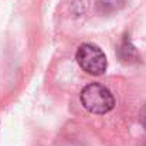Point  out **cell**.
Masks as SVG:
<instances>
[{"label":"cell","instance_id":"1","mask_svg":"<svg viewBox=\"0 0 146 146\" xmlns=\"http://www.w3.org/2000/svg\"><path fill=\"white\" fill-rule=\"evenodd\" d=\"M80 99H81L82 106L88 112L97 113V115L108 113L115 106V98L112 95V92L106 87L97 82L87 85L81 91Z\"/></svg>","mask_w":146,"mask_h":146},{"label":"cell","instance_id":"2","mask_svg":"<svg viewBox=\"0 0 146 146\" xmlns=\"http://www.w3.org/2000/svg\"><path fill=\"white\" fill-rule=\"evenodd\" d=\"M78 65L90 75H102L106 71L108 61L104 51L94 44L80 46L75 54Z\"/></svg>","mask_w":146,"mask_h":146},{"label":"cell","instance_id":"3","mask_svg":"<svg viewBox=\"0 0 146 146\" xmlns=\"http://www.w3.org/2000/svg\"><path fill=\"white\" fill-rule=\"evenodd\" d=\"M116 51H118L119 60L125 64H135V62H139L141 60V55L138 50L135 48V46L132 44V41L129 40V36H123Z\"/></svg>","mask_w":146,"mask_h":146},{"label":"cell","instance_id":"4","mask_svg":"<svg viewBox=\"0 0 146 146\" xmlns=\"http://www.w3.org/2000/svg\"><path fill=\"white\" fill-rule=\"evenodd\" d=\"M125 6V0H97V10L102 14H112Z\"/></svg>","mask_w":146,"mask_h":146},{"label":"cell","instance_id":"5","mask_svg":"<svg viewBox=\"0 0 146 146\" xmlns=\"http://www.w3.org/2000/svg\"><path fill=\"white\" fill-rule=\"evenodd\" d=\"M139 121H141V125L145 128V131H146V104L142 106V109L139 112Z\"/></svg>","mask_w":146,"mask_h":146}]
</instances>
